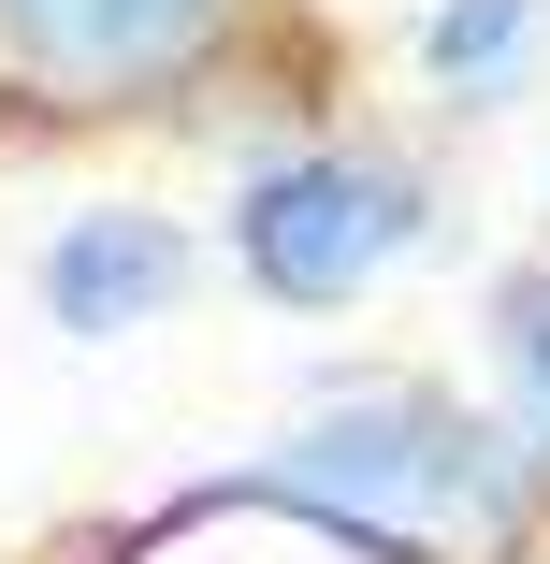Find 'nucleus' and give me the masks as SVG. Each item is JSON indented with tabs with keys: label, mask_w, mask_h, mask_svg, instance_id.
<instances>
[{
	"label": "nucleus",
	"mask_w": 550,
	"mask_h": 564,
	"mask_svg": "<svg viewBox=\"0 0 550 564\" xmlns=\"http://www.w3.org/2000/svg\"><path fill=\"white\" fill-rule=\"evenodd\" d=\"M536 44H550V0H434L420 15V87L450 117H493V101H521Z\"/></svg>",
	"instance_id": "obj_5"
},
{
	"label": "nucleus",
	"mask_w": 550,
	"mask_h": 564,
	"mask_svg": "<svg viewBox=\"0 0 550 564\" xmlns=\"http://www.w3.org/2000/svg\"><path fill=\"white\" fill-rule=\"evenodd\" d=\"M188 261H203L188 217H160V203H73L44 232V261H30V290H44V318L73 333V348H117V333L174 318Z\"/></svg>",
	"instance_id": "obj_4"
},
{
	"label": "nucleus",
	"mask_w": 550,
	"mask_h": 564,
	"mask_svg": "<svg viewBox=\"0 0 550 564\" xmlns=\"http://www.w3.org/2000/svg\"><path fill=\"white\" fill-rule=\"evenodd\" d=\"M478 348H493V434L521 448V478H536V507H550V275H536V261H507Z\"/></svg>",
	"instance_id": "obj_6"
},
{
	"label": "nucleus",
	"mask_w": 550,
	"mask_h": 564,
	"mask_svg": "<svg viewBox=\"0 0 550 564\" xmlns=\"http://www.w3.org/2000/svg\"><path fill=\"white\" fill-rule=\"evenodd\" d=\"M536 275H550V232H536Z\"/></svg>",
	"instance_id": "obj_7"
},
{
	"label": "nucleus",
	"mask_w": 550,
	"mask_h": 564,
	"mask_svg": "<svg viewBox=\"0 0 550 564\" xmlns=\"http://www.w3.org/2000/svg\"><path fill=\"white\" fill-rule=\"evenodd\" d=\"M188 521H304L348 564H464L536 521V478L493 434V405L434 391V377H334L261 464L160 507V535H188Z\"/></svg>",
	"instance_id": "obj_1"
},
{
	"label": "nucleus",
	"mask_w": 550,
	"mask_h": 564,
	"mask_svg": "<svg viewBox=\"0 0 550 564\" xmlns=\"http://www.w3.org/2000/svg\"><path fill=\"white\" fill-rule=\"evenodd\" d=\"M233 0H0V58L44 101H160L217 58Z\"/></svg>",
	"instance_id": "obj_3"
},
{
	"label": "nucleus",
	"mask_w": 550,
	"mask_h": 564,
	"mask_svg": "<svg viewBox=\"0 0 550 564\" xmlns=\"http://www.w3.org/2000/svg\"><path fill=\"white\" fill-rule=\"evenodd\" d=\"M434 247V188L391 145H290L233 188V275L290 318H334Z\"/></svg>",
	"instance_id": "obj_2"
}]
</instances>
